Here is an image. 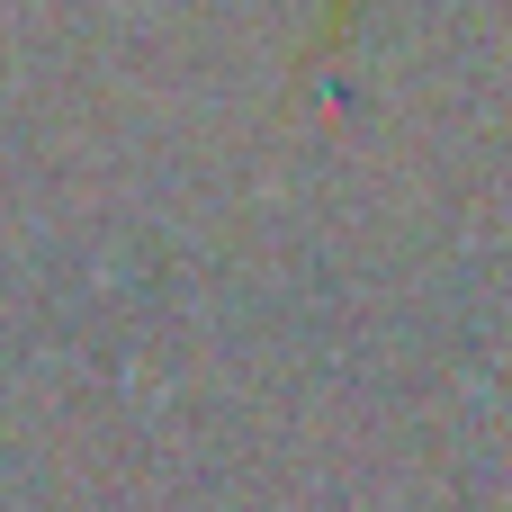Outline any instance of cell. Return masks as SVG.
Listing matches in <instances>:
<instances>
[{"mask_svg":"<svg viewBox=\"0 0 512 512\" xmlns=\"http://www.w3.org/2000/svg\"><path fill=\"white\" fill-rule=\"evenodd\" d=\"M360 18V0H324V45H342V27Z\"/></svg>","mask_w":512,"mask_h":512,"instance_id":"obj_1","label":"cell"}]
</instances>
